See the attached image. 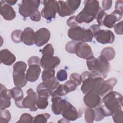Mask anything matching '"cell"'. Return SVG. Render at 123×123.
Returning <instances> with one entry per match:
<instances>
[{"label":"cell","mask_w":123,"mask_h":123,"mask_svg":"<svg viewBox=\"0 0 123 123\" xmlns=\"http://www.w3.org/2000/svg\"><path fill=\"white\" fill-rule=\"evenodd\" d=\"M63 86L67 94L69 93V92H71L75 90L77 86V85L74 82H73L70 80L66 81L63 84Z\"/></svg>","instance_id":"cell-37"},{"label":"cell","mask_w":123,"mask_h":123,"mask_svg":"<svg viewBox=\"0 0 123 123\" xmlns=\"http://www.w3.org/2000/svg\"><path fill=\"white\" fill-rule=\"evenodd\" d=\"M43 82L44 83V84L48 88L50 95L60 85V84L56 79L55 76Z\"/></svg>","instance_id":"cell-26"},{"label":"cell","mask_w":123,"mask_h":123,"mask_svg":"<svg viewBox=\"0 0 123 123\" xmlns=\"http://www.w3.org/2000/svg\"><path fill=\"white\" fill-rule=\"evenodd\" d=\"M103 97L101 100L103 105L101 106L106 117L111 115L113 111L122 107L123 97L118 92L111 91Z\"/></svg>","instance_id":"cell-1"},{"label":"cell","mask_w":123,"mask_h":123,"mask_svg":"<svg viewBox=\"0 0 123 123\" xmlns=\"http://www.w3.org/2000/svg\"><path fill=\"white\" fill-rule=\"evenodd\" d=\"M0 12L2 17L7 21H11L14 19L16 13L12 7L6 3L4 0H0Z\"/></svg>","instance_id":"cell-17"},{"label":"cell","mask_w":123,"mask_h":123,"mask_svg":"<svg viewBox=\"0 0 123 123\" xmlns=\"http://www.w3.org/2000/svg\"><path fill=\"white\" fill-rule=\"evenodd\" d=\"M123 13L120 11L114 10L111 13L107 14L104 17L102 22L103 25L109 28L113 27L116 22L119 21L122 18Z\"/></svg>","instance_id":"cell-15"},{"label":"cell","mask_w":123,"mask_h":123,"mask_svg":"<svg viewBox=\"0 0 123 123\" xmlns=\"http://www.w3.org/2000/svg\"><path fill=\"white\" fill-rule=\"evenodd\" d=\"M59 4L58 14L61 17H65L73 15L79 8L81 1L70 0L66 1H58Z\"/></svg>","instance_id":"cell-6"},{"label":"cell","mask_w":123,"mask_h":123,"mask_svg":"<svg viewBox=\"0 0 123 123\" xmlns=\"http://www.w3.org/2000/svg\"><path fill=\"white\" fill-rule=\"evenodd\" d=\"M123 1L122 0H117L116 1L115 5V10L120 11L123 13Z\"/></svg>","instance_id":"cell-48"},{"label":"cell","mask_w":123,"mask_h":123,"mask_svg":"<svg viewBox=\"0 0 123 123\" xmlns=\"http://www.w3.org/2000/svg\"><path fill=\"white\" fill-rule=\"evenodd\" d=\"M22 31L17 29L14 30L11 34V38L13 42L16 43H20L21 41V35Z\"/></svg>","instance_id":"cell-35"},{"label":"cell","mask_w":123,"mask_h":123,"mask_svg":"<svg viewBox=\"0 0 123 123\" xmlns=\"http://www.w3.org/2000/svg\"><path fill=\"white\" fill-rule=\"evenodd\" d=\"M41 52L42 55L50 56H53L54 53V49L51 44L46 45L41 50Z\"/></svg>","instance_id":"cell-38"},{"label":"cell","mask_w":123,"mask_h":123,"mask_svg":"<svg viewBox=\"0 0 123 123\" xmlns=\"http://www.w3.org/2000/svg\"><path fill=\"white\" fill-rule=\"evenodd\" d=\"M100 55H102L108 61L113 60L115 56V51L112 47H106L102 49Z\"/></svg>","instance_id":"cell-25"},{"label":"cell","mask_w":123,"mask_h":123,"mask_svg":"<svg viewBox=\"0 0 123 123\" xmlns=\"http://www.w3.org/2000/svg\"><path fill=\"white\" fill-rule=\"evenodd\" d=\"M44 8L41 10V15L49 21L55 18L58 12L59 4L57 0H45L43 1Z\"/></svg>","instance_id":"cell-7"},{"label":"cell","mask_w":123,"mask_h":123,"mask_svg":"<svg viewBox=\"0 0 123 123\" xmlns=\"http://www.w3.org/2000/svg\"><path fill=\"white\" fill-rule=\"evenodd\" d=\"M117 82V79L115 78L104 80L98 90V93L99 95L103 97L109 92L112 91L113 88L116 85Z\"/></svg>","instance_id":"cell-20"},{"label":"cell","mask_w":123,"mask_h":123,"mask_svg":"<svg viewBox=\"0 0 123 123\" xmlns=\"http://www.w3.org/2000/svg\"><path fill=\"white\" fill-rule=\"evenodd\" d=\"M11 119V115L10 111L6 109L0 110V123H8Z\"/></svg>","instance_id":"cell-32"},{"label":"cell","mask_w":123,"mask_h":123,"mask_svg":"<svg viewBox=\"0 0 123 123\" xmlns=\"http://www.w3.org/2000/svg\"><path fill=\"white\" fill-rule=\"evenodd\" d=\"M70 80L74 82L77 86H79L82 83L81 75L76 73H72L70 76Z\"/></svg>","instance_id":"cell-41"},{"label":"cell","mask_w":123,"mask_h":123,"mask_svg":"<svg viewBox=\"0 0 123 123\" xmlns=\"http://www.w3.org/2000/svg\"><path fill=\"white\" fill-rule=\"evenodd\" d=\"M33 118L29 113H24L22 114L20 117V120L17 122V123H30L33 122Z\"/></svg>","instance_id":"cell-39"},{"label":"cell","mask_w":123,"mask_h":123,"mask_svg":"<svg viewBox=\"0 0 123 123\" xmlns=\"http://www.w3.org/2000/svg\"><path fill=\"white\" fill-rule=\"evenodd\" d=\"M37 92L38 96L46 97L49 98L50 95L49 90L44 82L40 83L37 86Z\"/></svg>","instance_id":"cell-27"},{"label":"cell","mask_w":123,"mask_h":123,"mask_svg":"<svg viewBox=\"0 0 123 123\" xmlns=\"http://www.w3.org/2000/svg\"><path fill=\"white\" fill-rule=\"evenodd\" d=\"M30 18L33 21L38 22L41 19V13L38 10H37L30 15Z\"/></svg>","instance_id":"cell-46"},{"label":"cell","mask_w":123,"mask_h":123,"mask_svg":"<svg viewBox=\"0 0 123 123\" xmlns=\"http://www.w3.org/2000/svg\"><path fill=\"white\" fill-rule=\"evenodd\" d=\"M27 67L26 64L22 61L16 62L13 66V79L15 86L23 87L27 83L25 71Z\"/></svg>","instance_id":"cell-5"},{"label":"cell","mask_w":123,"mask_h":123,"mask_svg":"<svg viewBox=\"0 0 123 123\" xmlns=\"http://www.w3.org/2000/svg\"><path fill=\"white\" fill-rule=\"evenodd\" d=\"M75 54L78 57L86 60L93 56L90 45L86 42H77L75 47Z\"/></svg>","instance_id":"cell-10"},{"label":"cell","mask_w":123,"mask_h":123,"mask_svg":"<svg viewBox=\"0 0 123 123\" xmlns=\"http://www.w3.org/2000/svg\"><path fill=\"white\" fill-rule=\"evenodd\" d=\"M77 41L72 40L70 41L66 44L65 49L67 52L69 53H75V47Z\"/></svg>","instance_id":"cell-40"},{"label":"cell","mask_w":123,"mask_h":123,"mask_svg":"<svg viewBox=\"0 0 123 123\" xmlns=\"http://www.w3.org/2000/svg\"><path fill=\"white\" fill-rule=\"evenodd\" d=\"M1 88L0 92V110L6 109L11 106V99L12 98L10 89H7L6 87L1 84Z\"/></svg>","instance_id":"cell-18"},{"label":"cell","mask_w":123,"mask_h":123,"mask_svg":"<svg viewBox=\"0 0 123 123\" xmlns=\"http://www.w3.org/2000/svg\"><path fill=\"white\" fill-rule=\"evenodd\" d=\"M50 117V115L48 113L39 114L37 115L34 118L33 122L35 123H46L48 122V120Z\"/></svg>","instance_id":"cell-33"},{"label":"cell","mask_w":123,"mask_h":123,"mask_svg":"<svg viewBox=\"0 0 123 123\" xmlns=\"http://www.w3.org/2000/svg\"><path fill=\"white\" fill-rule=\"evenodd\" d=\"M62 115L64 118L69 121H75L79 117V113L77 109L67 101Z\"/></svg>","instance_id":"cell-16"},{"label":"cell","mask_w":123,"mask_h":123,"mask_svg":"<svg viewBox=\"0 0 123 123\" xmlns=\"http://www.w3.org/2000/svg\"><path fill=\"white\" fill-rule=\"evenodd\" d=\"M56 78L58 80L62 82L65 81L67 78V73L65 70L62 69L59 71L56 74Z\"/></svg>","instance_id":"cell-42"},{"label":"cell","mask_w":123,"mask_h":123,"mask_svg":"<svg viewBox=\"0 0 123 123\" xmlns=\"http://www.w3.org/2000/svg\"><path fill=\"white\" fill-rule=\"evenodd\" d=\"M67 94L64 86L63 84L60 85L51 94V97H62L64 96Z\"/></svg>","instance_id":"cell-34"},{"label":"cell","mask_w":123,"mask_h":123,"mask_svg":"<svg viewBox=\"0 0 123 123\" xmlns=\"http://www.w3.org/2000/svg\"><path fill=\"white\" fill-rule=\"evenodd\" d=\"M16 61V57L8 49H3L0 51V61L1 63L10 66Z\"/></svg>","instance_id":"cell-22"},{"label":"cell","mask_w":123,"mask_h":123,"mask_svg":"<svg viewBox=\"0 0 123 123\" xmlns=\"http://www.w3.org/2000/svg\"><path fill=\"white\" fill-rule=\"evenodd\" d=\"M50 38V32L46 28H41L35 33L34 43L37 47H41L48 42Z\"/></svg>","instance_id":"cell-12"},{"label":"cell","mask_w":123,"mask_h":123,"mask_svg":"<svg viewBox=\"0 0 123 123\" xmlns=\"http://www.w3.org/2000/svg\"><path fill=\"white\" fill-rule=\"evenodd\" d=\"M68 36L72 40L82 42H90L93 37L89 29H85L80 26L69 28L68 30Z\"/></svg>","instance_id":"cell-4"},{"label":"cell","mask_w":123,"mask_h":123,"mask_svg":"<svg viewBox=\"0 0 123 123\" xmlns=\"http://www.w3.org/2000/svg\"><path fill=\"white\" fill-rule=\"evenodd\" d=\"M40 1L39 0H24L19 5V12L24 17H30L34 12L38 10Z\"/></svg>","instance_id":"cell-8"},{"label":"cell","mask_w":123,"mask_h":123,"mask_svg":"<svg viewBox=\"0 0 123 123\" xmlns=\"http://www.w3.org/2000/svg\"><path fill=\"white\" fill-rule=\"evenodd\" d=\"M4 1L8 4L9 5H14L17 2V0H5Z\"/></svg>","instance_id":"cell-50"},{"label":"cell","mask_w":123,"mask_h":123,"mask_svg":"<svg viewBox=\"0 0 123 123\" xmlns=\"http://www.w3.org/2000/svg\"><path fill=\"white\" fill-rule=\"evenodd\" d=\"M113 120L116 123H123V114L122 108H119L114 111L111 114Z\"/></svg>","instance_id":"cell-28"},{"label":"cell","mask_w":123,"mask_h":123,"mask_svg":"<svg viewBox=\"0 0 123 123\" xmlns=\"http://www.w3.org/2000/svg\"><path fill=\"white\" fill-rule=\"evenodd\" d=\"M35 32L30 27H26L24 30L21 35V41L28 46L33 45L34 43Z\"/></svg>","instance_id":"cell-23"},{"label":"cell","mask_w":123,"mask_h":123,"mask_svg":"<svg viewBox=\"0 0 123 123\" xmlns=\"http://www.w3.org/2000/svg\"><path fill=\"white\" fill-rule=\"evenodd\" d=\"M75 18L76 16H72L70 17L69 18H68L66 22L67 25L70 27L71 28H73L78 26V23L76 22Z\"/></svg>","instance_id":"cell-43"},{"label":"cell","mask_w":123,"mask_h":123,"mask_svg":"<svg viewBox=\"0 0 123 123\" xmlns=\"http://www.w3.org/2000/svg\"><path fill=\"white\" fill-rule=\"evenodd\" d=\"M84 9L76 16V21L78 24L90 23L96 18L100 7L99 2L96 0L84 1Z\"/></svg>","instance_id":"cell-2"},{"label":"cell","mask_w":123,"mask_h":123,"mask_svg":"<svg viewBox=\"0 0 123 123\" xmlns=\"http://www.w3.org/2000/svg\"><path fill=\"white\" fill-rule=\"evenodd\" d=\"M112 1L111 0H105L102 2V6L104 11L109 10L112 5Z\"/></svg>","instance_id":"cell-47"},{"label":"cell","mask_w":123,"mask_h":123,"mask_svg":"<svg viewBox=\"0 0 123 123\" xmlns=\"http://www.w3.org/2000/svg\"><path fill=\"white\" fill-rule=\"evenodd\" d=\"M55 71L54 69H45L42 73L41 79L43 82L46 81L55 76Z\"/></svg>","instance_id":"cell-31"},{"label":"cell","mask_w":123,"mask_h":123,"mask_svg":"<svg viewBox=\"0 0 123 123\" xmlns=\"http://www.w3.org/2000/svg\"><path fill=\"white\" fill-rule=\"evenodd\" d=\"M86 65L88 70L91 72L98 71L104 79L106 78L110 70V64L108 61L102 55L96 58L94 56L86 60Z\"/></svg>","instance_id":"cell-3"},{"label":"cell","mask_w":123,"mask_h":123,"mask_svg":"<svg viewBox=\"0 0 123 123\" xmlns=\"http://www.w3.org/2000/svg\"><path fill=\"white\" fill-rule=\"evenodd\" d=\"M51 110L52 112L56 115L62 114L67 100L62 99L60 97H51Z\"/></svg>","instance_id":"cell-19"},{"label":"cell","mask_w":123,"mask_h":123,"mask_svg":"<svg viewBox=\"0 0 123 123\" xmlns=\"http://www.w3.org/2000/svg\"><path fill=\"white\" fill-rule=\"evenodd\" d=\"M48 97L38 96L36 102V106L39 109H45L48 106Z\"/></svg>","instance_id":"cell-30"},{"label":"cell","mask_w":123,"mask_h":123,"mask_svg":"<svg viewBox=\"0 0 123 123\" xmlns=\"http://www.w3.org/2000/svg\"><path fill=\"white\" fill-rule=\"evenodd\" d=\"M40 59L39 58L36 56H33L29 58L27 62L28 66L33 65V64H39L40 65Z\"/></svg>","instance_id":"cell-45"},{"label":"cell","mask_w":123,"mask_h":123,"mask_svg":"<svg viewBox=\"0 0 123 123\" xmlns=\"http://www.w3.org/2000/svg\"><path fill=\"white\" fill-rule=\"evenodd\" d=\"M27 96L25 97L22 101L23 108L29 109L31 111H35L37 110L36 105L37 97L34 90L29 88L26 91Z\"/></svg>","instance_id":"cell-11"},{"label":"cell","mask_w":123,"mask_h":123,"mask_svg":"<svg viewBox=\"0 0 123 123\" xmlns=\"http://www.w3.org/2000/svg\"><path fill=\"white\" fill-rule=\"evenodd\" d=\"M114 30L116 34L118 35H123V21H121L119 23L115 24L114 26Z\"/></svg>","instance_id":"cell-44"},{"label":"cell","mask_w":123,"mask_h":123,"mask_svg":"<svg viewBox=\"0 0 123 123\" xmlns=\"http://www.w3.org/2000/svg\"><path fill=\"white\" fill-rule=\"evenodd\" d=\"M11 94L14 100L15 104L19 108H23L22 101L24 99V93L21 87L15 86L10 89Z\"/></svg>","instance_id":"cell-24"},{"label":"cell","mask_w":123,"mask_h":123,"mask_svg":"<svg viewBox=\"0 0 123 123\" xmlns=\"http://www.w3.org/2000/svg\"><path fill=\"white\" fill-rule=\"evenodd\" d=\"M40 73L41 69L39 64L30 65L26 73V79L29 82H34L38 79Z\"/></svg>","instance_id":"cell-21"},{"label":"cell","mask_w":123,"mask_h":123,"mask_svg":"<svg viewBox=\"0 0 123 123\" xmlns=\"http://www.w3.org/2000/svg\"><path fill=\"white\" fill-rule=\"evenodd\" d=\"M61 60L58 57L42 55L40 61V65L45 69H54L59 66Z\"/></svg>","instance_id":"cell-14"},{"label":"cell","mask_w":123,"mask_h":123,"mask_svg":"<svg viewBox=\"0 0 123 123\" xmlns=\"http://www.w3.org/2000/svg\"><path fill=\"white\" fill-rule=\"evenodd\" d=\"M85 105L89 108L94 109L101 105V98L98 91L91 90L86 93L83 98Z\"/></svg>","instance_id":"cell-9"},{"label":"cell","mask_w":123,"mask_h":123,"mask_svg":"<svg viewBox=\"0 0 123 123\" xmlns=\"http://www.w3.org/2000/svg\"><path fill=\"white\" fill-rule=\"evenodd\" d=\"M96 40L102 44L112 43L115 39L113 32L110 30H99L94 36Z\"/></svg>","instance_id":"cell-13"},{"label":"cell","mask_w":123,"mask_h":123,"mask_svg":"<svg viewBox=\"0 0 123 123\" xmlns=\"http://www.w3.org/2000/svg\"><path fill=\"white\" fill-rule=\"evenodd\" d=\"M107 15V14L105 12V11L100 7L97 14L96 16L95 19H97V21L98 23V25L100 26L103 25V20L104 17Z\"/></svg>","instance_id":"cell-36"},{"label":"cell","mask_w":123,"mask_h":123,"mask_svg":"<svg viewBox=\"0 0 123 123\" xmlns=\"http://www.w3.org/2000/svg\"><path fill=\"white\" fill-rule=\"evenodd\" d=\"M89 29L91 31V32L93 35V37H94V36L96 34V33L99 30H100V26L98 25L95 24V25H91L90 26Z\"/></svg>","instance_id":"cell-49"},{"label":"cell","mask_w":123,"mask_h":123,"mask_svg":"<svg viewBox=\"0 0 123 123\" xmlns=\"http://www.w3.org/2000/svg\"><path fill=\"white\" fill-rule=\"evenodd\" d=\"M95 119V111L94 109L89 108L86 109L85 113V119L86 122L93 123Z\"/></svg>","instance_id":"cell-29"}]
</instances>
